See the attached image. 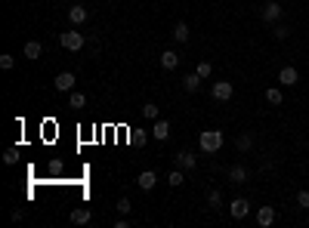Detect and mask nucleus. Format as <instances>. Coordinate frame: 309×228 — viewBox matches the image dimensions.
<instances>
[{
    "label": "nucleus",
    "mask_w": 309,
    "mask_h": 228,
    "mask_svg": "<svg viewBox=\"0 0 309 228\" xmlns=\"http://www.w3.org/2000/svg\"><path fill=\"white\" fill-rule=\"evenodd\" d=\"M223 142H226V136L220 130H204L201 136H198V145H201L204 154H216V151L223 148Z\"/></svg>",
    "instance_id": "f257e3e1"
},
{
    "label": "nucleus",
    "mask_w": 309,
    "mask_h": 228,
    "mask_svg": "<svg viewBox=\"0 0 309 228\" xmlns=\"http://www.w3.org/2000/svg\"><path fill=\"white\" fill-rule=\"evenodd\" d=\"M59 43H62V49H68V52H78V49H84L87 37H84L81 31H65V34H59Z\"/></svg>",
    "instance_id": "f03ea898"
},
{
    "label": "nucleus",
    "mask_w": 309,
    "mask_h": 228,
    "mask_svg": "<svg viewBox=\"0 0 309 228\" xmlns=\"http://www.w3.org/2000/svg\"><path fill=\"white\" fill-rule=\"evenodd\" d=\"M210 96H213L216 102H229V99L235 96V86H232L229 80H216V83L210 86Z\"/></svg>",
    "instance_id": "7ed1b4c3"
},
{
    "label": "nucleus",
    "mask_w": 309,
    "mask_h": 228,
    "mask_svg": "<svg viewBox=\"0 0 309 228\" xmlns=\"http://www.w3.org/2000/svg\"><path fill=\"white\" fill-rule=\"evenodd\" d=\"M75 83H78V77L71 74V71H62V74H56V80H53V86H56L59 93H71V90H75Z\"/></svg>",
    "instance_id": "20e7f679"
},
{
    "label": "nucleus",
    "mask_w": 309,
    "mask_h": 228,
    "mask_svg": "<svg viewBox=\"0 0 309 228\" xmlns=\"http://www.w3.org/2000/svg\"><path fill=\"white\" fill-rule=\"evenodd\" d=\"M281 15H284V9H281L278 0H269V3L263 6V22H278Z\"/></svg>",
    "instance_id": "39448f33"
},
{
    "label": "nucleus",
    "mask_w": 309,
    "mask_h": 228,
    "mask_svg": "<svg viewBox=\"0 0 309 228\" xmlns=\"http://www.w3.org/2000/svg\"><path fill=\"white\" fill-rule=\"evenodd\" d=\"M247 213H250V204H247L244 198H235V201L229 204V216H232V219H244Z\"/></svg>",
    "instance_id": "423d86ee"
},
{
    "label": "nucleus",
    "mask_w": 309,
    "mask_h": 228,
    "mask_svg": "<svg viewBox=\"0 0 309 228\" xmlns=\"http://www.w3.org/2000/svg\"><path fill=\"white\" fill-rule=\"evenodd\" d=\"M278 219V213H275V207H260L257 210V225H263V228H269L272 222Z\"/></svg>",
    "instance_id": "0eeeda50"
},
{
    "label": "nucleus",
    "mask_w": 309,
    "mask_h": 228,
    "mask_svg": "<svg viewBox=\"0 0 309 228\" xmlns=\"http://www.w3.org/2000/svg\"><path fill=\"white\" fill-rule=\"evenodd\" d=\"M152 139H158V142H167V139H170V124H167V120H155V127H152Z\"/></svg>",
    "instance_id": "6e6552de"
},
{
    "label": "nucleus",
    "mask_w": 309,
    "mask_h": 228,
    "mask_svg": "<svg viewBox=\"0 0 309 228\" xmlns=\"http://www.w3.org/2000/svg\"><path fill=\"white\" fill-rule=\"evenodd\" d=\"M297 80H300V74H297L294 65H284L281 71H278V83H284V86H294Z\"/></svg>",
    "instance_id": "1a4fd4ad"
},
{
    "label": "nucleus",
    "mask_w": 309,
    "mask_h": 228,
    "mask_svg": "<svg viewBox=\"0 0 309 228\" xmlns=\"http://www.w3.org/2000/svg\"><path fill=\"white\" fill-rule=\"evenodd\" d=\"M136 185H139L142 191H152V188L158 185V176H155V170H142V173H139V179H136Z\"/></svg>",
    "instance_id": "9d476101"
},
{
    "label": "nucleus",
    "mask_w": 309,
    "mask_h": 228,
    "mask_svg": "<svg viewBox=\"0 0 309 228\" xmlns=\"http://www.w3.org/2000/svg\"><path fill=\"white\" fill-rule=\"evenodd\" d=\"M173 161H176V167H179V170H186V173H189V170H195V164H198L192 151H179Z\"/></svg>",
    "instance_id": "9b49d317"
},
{
    "label": "nucleus",
    "mask_w": 309,
    "mask_h": 228,
    "mask_svg": "<svg viewBox=\"0 0 309 228\" xmlns=\"http://www.w3.org/2000/svg\"><path fill=\"white\" fill-rule=\"evenodd\" d=\"M68 19H71V25H84V22L90 19V12H87V6H81V3H78V6H71V9H68Z\"/></svg>",
    "instance_id": "f8f14e48"
},
{
    "label": "nucleus",
    "mask_w": 309,
    "mask_h": 228,
    "mask_svg": "<svg viewBox=\"0 0 309 228\" xmlns=\"http://www.w3.org/2000/svg\"><path fill=\"white\" fill-rule=\"evenodd\" d=\"M68 219H71V225H87L90 219H93V213H90L87 207H78V210H71V216H68Z\"/></svg>",
    "instance_id": "ddd939ff"
},
{
    "label": "nucleus",
    "mask_w": 309,
    "mask_h": 228,
    "mask_svg": "<svg viewBox=\"0 0 309 228\" xmlns=\"http://www.w3.org/2000/svg\"><path fill=\"white\" fill-rule=\"evenodd\" d=\"M176 65H179V56H176L173 49H164V52H161V68H164V71H173Z\"/></svg>",
    "instance_id": "4468645a"
},
{
    "label": "nucleus",
    "mask_w": 309,
    "mask_h": 228,
    "mask_svg": "<svg viewBox=\"0 0 309 228\" xmlns=\"http://www.w3.org/2000/svg\"><path fill=\"white\" fill-rule=\"evenodd\" d=\"M229 182H232V185H241V182H247V170H244L241 164L229 167Z\"/></svg>",
    "instance_id": "2eb2a0df"
},
{
    "label": "nucleus",
    "mask_w": 309,
    "mask_h": 228,
    "mask_svg": "<svg viewBox=\"0 0 309 228\" xmlns=\"http://www.w3.org/2000/svg\"><path fill=\"white\" fill-rule=\"evenodd\" d=\"M189 37H192L189 25H186V22H176V28H173V40H176V43H189Z\"/></svg>",
    "instance_id": "dca6fc26"
},
{
    "label": "nucleus",
    "mask_w": 309,
    "mask_h": 228,
    "mask_svg": "<svg viewBox=\"0 0 309 228\" xmlns=\"http://www.w3.org/2000/svg\"><path fill=\"white\" fill-rule=\"evenodd\" d=\"M41 56H44V43L28 40V43H25V59H41Z\"/></svg>",
    "instance_id": "f3484780"
},
{
    "label": "nucleus",
    "mask_w": 309,
    "mask_h": 228,
    "mask_svg": "<svg viewBox=\"0 0 309 228\" xmlns=\"http://www.w3.org/2000/svg\"><path fill=\"white\" fill-rule=\"evenodd\" d=\"M183 90L186 93H198V90H201V77H198V74H186L183 77Z\"/></svg>",
    "instance_id": "a211bd4d"
},
{
    "label": "nucleus",
    "mask_w": 309,
    "mask_h": 228,
    "mask_svg": "<svg viewBox=\"0 0 309 228\" xmlns=\"http://www.w3.org/2000/svg\"><path fill=\"white\" fill-rule=\"evenodd\" d=\"M266 102H269V105H281V102H284V96H281L278 86H269V90H266Z\"/></svg>",
    "instance_id": "6ab92c4d"
},
{
    "label": "nucleus",
    "mask_w": 309,
    "mask_h": 228,
    "mask_svg": "<svg viewBox=\"0 0 309 228\" xmlns=\"http://www.w3.org/2000/svg\"><path fill=\"white\" fill-rule=\"evenodd\" d=\"M235 148H238V151H250V148H253V136L241 133L238 139H235Z\"/></svg>",
    "instance_id": "aec40b11"
},
{
    "label": "nucleus",
    "mask_w": 309,
    "mask_h": 228,
    "mask_svg": "<svg viewBox=\"0 0 309 228\" xmlns=\"http://www.w3.org/2000/svg\"><path fill=\"white\" fill-rule=\"evenodd\" d=\"M183 173H186V170H179V167H176V170L170 173V176H167V185H173V188H179V185H183V182H186V176H183Z\"/></svg>",
    "instance_id": "412c9836"
},
{
    "label": "nucleus",
    "mask_w": 309,
    "mask_h": 228,
    "mask_svg": "<svg viewBox=\"0 0 309 228\" xmlns=\"http://www.w3.org/2000/svg\"><path fill=\"white\" fill-rule=\"evenodd\" d=\"M68 105H71V108H84V105H87V96L71 90V96H68Z\"/></svg>",
    "instance_id": "4be33fe9"
},
{
    "label": "nucleus",
    "mask_w": 309,
    "mask_h": 228,
    "mask_svg": "<svg viewBox=\"0 0 309 228\" xmlns=\"http://www.w3.org/2000/svg\"><path fill=\"white\" fill-rule=\"evenodd\" d=\"M195 74L201 77V80H207V77L213 74V68H210V62H198V68H195Z\"/></svg>",
    "instance_id": "5701e85b"
},
{
    "label": "nucleus",
    "mask_w": 309,
    "mask_h": 228,
    "mask_svg": "<svg viewBox=\"0 0 309 228\" xmlns=\"http://www.w3.org/2000/svg\"><path fill=\"white\" fill-rule=\"evenodd\" d=\"M4 164H7V167H16V164H19V148H7Z\"/></svg>",
    "instance_id": "b1692460"
},
{
    "label": "nucleus",
    "mask_w": 309,
    "mask_h": 228,
    "mask_svg": "<svg viewBox=\"0 0 309 228\" xmlns=\"http://www.w3.org/2000/svg\"><path fill=\"white\" fill-rule=\"evenodd\" d=\"M142 117H152V120H158V105H155V102L142 105Z\"/></svg>",
    "instance_id": "393cba45"
},
{
    "label": "nucleus",
    "mask_w": 309,
    "mask_h": 228,
    "mask_svg": "<svg viewBox=\"0 0 309 228\" xmlns=\"http://www.w3.org/2000/svg\"><path fill=\"white\" fill-rule=\"evenodd\" d=\"M272 34H275V40H287V25H275V28H272Z\"/></svg>",
    "instance_id": "a878e982"
},
{
    "label": "nucleus",
    "mask_w": 309,
    "mask_h": 228,
    "mask_svg": "<svg viewBox=\"0 0 309 228\" xmlns=\"http://www.w3.org/2000/svg\"><path fill=\"white\" fill-rule=\"evenodd\" d=\"M13 65H16V56H10V52H4V56H0V68H7V71H10Z\"/></svg>",
    "instance_id": "bb28decb"
},
{
    "label": "nucleus",
    "mask_w": 309,
    "mask_h": 228,
    "mask_svg": "<svg viewBox=\"0 0 309 228\" xmlns=\"http://www.w3.org/2000/svg\"><path fill=\"white\" fill-rule=\"evenodd\" d=\"M297 207L309 210V191H297Z\"/></svg>",
    "instance_id": "cd10ccee"
},
{
    "label": "nucleus",
    "mask_w": 309,
    "mask_h": 228,
    "mask_svg": "<svg viewBox=\"0 0 309 228\" xmlns=\"http://www.w3.org/2000/svg\"><path fill=\"white\" fill-rule=\"evenodd\" d=\"M130 210H133L130 198H121V201H118V213H130Z\"/></svg>",
    "instance_id": "c85d7f7f"
},
{
    "label": "nucleus",
    "mask_w": 309,
    "mask_h": 228,
    "mask_svg": "<svg viewBox=\"0 0 309 228\" xmlns=\"http://www.w3.org/2000/svg\"><path fill=\"white\" fill-rule=\"evenodd\" d=\"M207 201H210V207H223V195H220V191H210Z\"/></svg>",
    "instance_id": "c756f323"
},
{
    "label": "nucleus",
    "mask_w": 309,
    "mask_h": 228,
    "mask_svg": "<svg viewBox=\"0 0 309 228\" xmlns=\"http://www.w3.org/2000/svg\"><path fill=\"white\" fill-rule=\"evenodd\" d=\"M133 139H136V142H142V145H145V142H149V133H145V130H142V133H136Z\"/></svg>",
    "instance_id": "7c9ffc66"
},
{
    "label": "nucleus",
    "mask_w": 309,
    "mask_h": 228,
    "mask_svg": "<svg viewBox=\"0 0 309 228\" xmlns=\"http://www.w3.org/2000/svg\"><path fill=\"white\" fill-rule=\"evenodd\" d=\"M306 225H309V216H306Z\"/></svg>",
    "instance_id": "2f4dec72"
}]
</instances>
